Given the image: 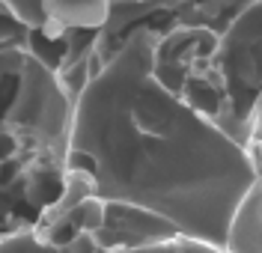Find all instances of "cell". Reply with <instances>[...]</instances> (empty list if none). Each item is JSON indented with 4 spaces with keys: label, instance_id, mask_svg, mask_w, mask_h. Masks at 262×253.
Listing matches in <instances>:
<instances>
[{
    "label": "cell",
    "instance_id": "obj_1",
    "mask_svg": "<svg viewBox=\"0 0 262 253\" xmlns=\"http://www.w3.org/2000/svg\"><path fill=\"white\" fill-rule=\"evenodd\" d=\"M158 33L140 30L104 60L75 101L66 167L96 197L167 218L179 236L227 250L259 167L247 146L155 78Z\"/></svg>",
    "mask_w": 262,
    "mask_h": 253
},
{
    "label": "cell",
    "instance_id": "obj_2",
    "mask_svg": "<svg viewBox=\"0 0 262 253\" xmlns=\"http://www.w3.org/2000/svg\"><path fill=\"white\" fill-rule=\"evenodd\" d=\"M72 117H75V101L63 89L57 68L42 63L27 48L15 96L3 117V128L18 143V161L54 158L66 164Z\"/></svg>",
    "mask_w": 262,
    "mask_h": 253
},
{
    "label": "cell",
    "instance_id": "obj_3",
    "mask_svg": "<svg viewBox=\"0 0 262 253\" xmlns=\"http://www.w3.org/2000/svg\"><path fill=\"white\" fill-rule=\"evenodd\" d=\"M212 75L224 86L238 143L250 140V113L262 93V0L247 3L217 36Z\"/></svg>",
    "mask_w": 262,
    "mask_h": 253
},
{
    "label": "cell",
    "instance_id": "obj_4",
    "mask_svg": "<svg viewBox=\"0 0 262 253\" xmlns=\"http://www.w3.org/2000/svg\"><path fill=\"white\" fill-rule=\"evenodd\" d=\"M93 238L101 253L149 250V247L173 244L179 238V229L149 209L128 205V202H104V220L93 233Z\"/></svg>",
    "mask_w": 262,
    "mask_h": 253
},
{
    "label": "cell",
    "instance_id": "obj_5",
    "mask_svg": "<svg viewBox=\"0 0 262 253\" xmlns=\"http://www.w3.org/2000/svg\"><path fill=\"white\" fill-rule=\"evenodd\" d=\"M48 27L42 33L63 36L69 30H101L111 15V0H45Z\"/></svg>",
    "mask_w": 262,
    "mask_h": 253
},
{
    "label": "cell",
    "instance_id": "obj_6",
    "mask_svg": "<svg viewBox=\"0 0 262 253\" xmlns=\"http://www.w3.org/2000/svg\"><path fill=\"white\" fill-rule=\"evenodd\" d=\"M0 3L24 30H45L48 27L45 0H0Z\"/></svg>",
    "mask_w": 262,
    "mask_h": 253
},
{
    "label": "cell",
    "instance_id": "obj_7",
    "mask_svg": "<svg viewBox=\"0 0 262 253\" xmlns=\"http://www.w3.org/2000/svg\"><path fill=\"white\" fill-rule=\"evenodd\" d=\"M15 167H18V143H15V137L3 128V122H0V188L15 185L12 176H3L6 170H15Z\"/></svg>",
    "mask_w": 262,
    "mask_h": 253
},
{
    "label": "cell",
    "instance_id": "obj_8",
    "mask_svg": "<svg viewBox=\"0 0 262 253\" xmlns=\"http://www.w3.org/2000/svg\"><path fill=\"white\" fill-rule=\"evenodd\" d=\"M24 39H27V30L12 15L0 12V42H24Z\"/></svg>",
    "mask_w": 262,
    "mask_h": 253
},
{
    "label": "cell",
    "instance_id": "obj_9",
    "mask_svg": "<svg viewBox=\"0 0 262 253\" xmlns=\"http://www.w3.org/2000/svg\"><path fill=\"white\" fill-rule=\"evenodd\" d=\"M6 45H15V42H0V51L6 48Z\"/></svg>",
    "mask_w": 262,
    "mask_h": 253
}]
</instances>
